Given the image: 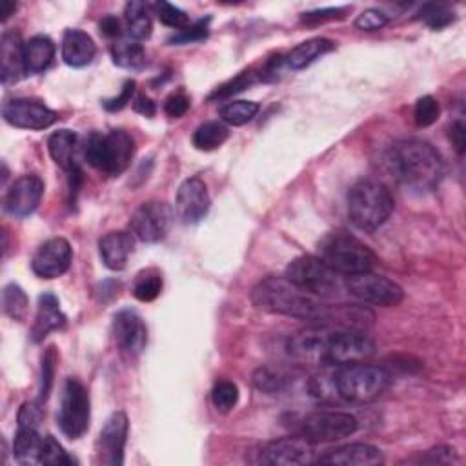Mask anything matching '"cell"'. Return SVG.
<instances>
[{
	"label": "cell",
	"instance_id": "1",
	"mask_svg": "<svg viewBox=\"0 0 466 466\" xmlns=\"http://www.w3.org/2000/svg\"><path fill=\"white\" fill-rule=\"evenodd\" d=\"M252 302L263 312L333 328L361 330L374 319L363 308L326 304L325 299L301 290L286 277L263 279L252 290Z\"/></svg>",
	"mask_w": 466,
	"mask_h": 466
},
{
	"label": "cell",
	"instance_id": "2",
	"mask_svg": "<svg viewBox=\"0 0 466 466\" xmlns=\"http://www.w3.org/2000/svg\"><path fill=\"white\" fill-rule=\"evenodd\" d=\"M390 168L393 175L412 190H436L445 177L441 153L421 139H402L390 148Z\"/></svg>",
	"mask_w": 466,
	"mask_h": 466
},
{
	"label": "cell",
	"instance_id": "3",
	"mask_svg": "<svg viewBox=\"0 0 466 466\" xmlns=\"http://www.w3.org/2000/svg\"><path fill=\"white\" fill-rule=\"evenodd\" d=\"M393 197L378 180H359L348 194V215L363 232L379 230L393 211Z\"/></svg>",
	"mask_w": 466,
	"mask_h": 466
},
{
	"label": "cell",
	"instance_id": "4",
	"mask_svg": "<svg viewBox=\"0 0 466 466\" xmlns=\"http://www.w3.org/2000/svg\"><path fill=\"white\" fill-rule=\"evenodd\" d=\"M319 259L339 275H355L371 271L378 264L376 254L348 232H332L319 242Z\"/></svg>",
	"mask_w": 466,
	"mask_h": 466
},
{
	"label": "cell",
	"instance_id": "5",
	"mask_svg": "<svg viewBox=\"0 0 466 466\" xmlns=\"http://www.w3.org/2000/svg\"><path fill=\"white\" fill-rule=\"evenodd\" d=\"M390 385V376L379 366L350 363L337 366L332 376L333 395L348 402H370Z\"/></svg>",
	"mask_w": 466,
	"mask_h": 466
},
{
	"label": "cell",
	"instance_id": "6",
	"mask_svg": "<svg viewBox=\"0 0 466 466\" xmlns=\"http://www.w3.org/2000/svg\"><path fill=\"white\" fill-rule=\"evenodd\" d=\"M135 142L132 135L122 130H113L108 135L91 134L84 146L86 161L108 175H120L132 164Z\"/></svg>",
	"mask_w": 466,
	"mask_h": 466
},
{
	"label": "cell",
	"instance_id": "7",
	"mask_svg": "<svg viewBox=\"0 0 466 466\" xmlns=\"http://www.w3.org/2000/svg\"><path fill=\"white\" fill-rule=\"evenodd\" d=\"M285 277L301 290L319 299L339 297L345 288L340 275L316 256H301L294 259L288 264Z\"/></svg>",
	"mask_w": 466,
	"mask_h": 466
},
{
	"label": "cell",
	"instance_id": "8",
	"mask_svg": "<svg viewBox=\"0 0 466 466\" xmlns=\"http://www.w3.org/2000/svg\"><path fill=\"white\" fill-rule=\"evenodd\" d=\"M89 395L79 379H66L60 395L57 423L68 439H80L89 428Z\"/></svg>",
	"mask_w": 466,
	"mask_h": 466
},
{
	"label": "cell",
	"instance_id": "9",
	"mask_svg": "<svg viewBox=\"0 0 466 466\" xmlns=\"http://www.w3.org/2000/svg\"><path fill=\"white\" fill-rule=\"evenodd\" d=\"M357 419L347 412H314L299 421V436L309 443H332L354 436Z\"/></svg>",
	"mask_w": 466,
	"mask_h": 466
},
{
	"label": "cell",
	"instance_id": "10",
	"mask_svg": "<svg viewBox=\"0 0 466 466\" xmlns=\"http://www.w3.org/2000/svg\"><path fill=\"white\" fill-rule=\"evenodd\" d=\"M345 290L361 302L381 306V308L397 306L402 302V299H405V292H402V288L397 283L390 281L388 277L371 271L348 275L345 279Z\"/></svg>",
	"mask_w": 466,
	"mask_h": 466
},
{
	"label": "cell",
	"instance_id": "11",
	"mask_svg": "<svg viewBox=\"0 0 466 466\" xmlns=\"http://www.w3.org/2000/svg\"><path fill=\"white\" fill-rule=\"evenodd\" d=\"M376 345L363 330L354 328H332L326 366H343L350 363H361L374 355Z\"/></svg>",
	"mask_w": 466,
	"mask_h": 466
},
{
	"label": "cell",
	"instance_id": "12",
	"mask_svg": "<svg viewBox=\"0 0 466 466\" xmlns=\"http://www.w3.org/2000/svg\"><path fill=\"white\" fill-rule=\"evenodd\" d=\"M332 328L333 326L312 325L294 333L286 343L288 355L304 364L326 366V354H328Z\"/></svg>",
	"mask_w": 466,
	"mask_h": 466
},
{
	"label": "cell",
	"instance_id": "13",
	"mask_svg": "<svg viewBox=\"0 0 466 466\" xmlns=\"http://www.w3.org/2000/svg\"><path fill=\"white\" fill-rule=\"evenodd\" d=\"M173 211L168 204L159 201L144 202L135 210L132 217V233L142 242H159L163 241L172 226Z\"/></svg>",
	"mask_w": 466,
	"mask_h": 466
},
{
	"label": "cell",
	"instance_id": "14",
	"mask_svg": "<svg viewBox=\"0 0 466 466\" xmlns=\"http://www.w3.org/2000/svg\"><path fill=\"white\" fill-rule=\"evenodd\" d=\"M3 117L20 130H46L57 122L58 115L37 99H11L3 106Z\"/></svg>",
	"mask_w": 466,
	"mask_h": 466
},
{
	"label": "cell",
	"instance_id": "15",
	"mask_svg": "<svg viewBox=\"0 0 466 466\" xmlns=\"http://www.w3.org/2000/svg\"><path fill=\"white\" fill-rule=\"evenodd\" d=\"M72 261V244L62 237H53L39 246V250L31 259V270L41 279H57L70 270Z\"/></svg>",
	"mask_w": 466,
	"mask_h": 466
},
{
	"label": "cell",
	"instance_id": "16",
	"mask_svg": "<svg viewBox=\"0 0 466 466\" xmlns=\"http://www.w3.org/2000/svg\"><path fill=\"white\" fill-rule=\"evenodd\" d=\"M316 461L314 443L301 436L283 438L268 443L261 450V462L271 466H299Z\"/></svg>",
	"mask_w": 466,
	"mask_h": 466
},
{
	"label": "cell",
	"instance_id": "17",
	"mask_svg": "<svg viewBox=\"0 0 466 466\" xmlns=\"http://www.w3.org/2000/svg\"><path fill=\"white\" fill-rule=\"evenodd\" d=\"M128 416L124 412H113L104 428L99 433L97 441V454L103 464L120 466L124 462V448L128 441Z\"/></svg>",
	"mask_w": 466,
	"mask_h": 466
},
{
	"label": "cell",
	"instance_id": "18",
	"mask_svg": "<svg viewBox=\"0 0 466 466\" xmlns=\"http://www.w3.org/2000/svg\"><path fill=\"white\" fill-rule=\"evenodd\" d=\"M210 210V195L206 184L199 177L186 179L177 192L175 213L184 225H197Z\"/></svg>",
	"mask_w": 466,
	"mask_h": 466
},
{
	"label": "cell",
	"instance_id": "19",
	"mask_svg": "<svg viewBox=\"0 0 466 466\" xmlns=\"http://www.w3.org/2000/svg\"><path fill=\"white\" fill-rule=\"evenodd\" d=\"M44 182L37 175H22L11 186L4 197V211L17 219L34 213L42 199Z\"/></svg>",
	"mask_w": 466,
	"mask_h": 466
},
{
	"label": "cell",
	"instance_id": "20",
	"mask_svg": "<svg viewBox=\"0 0 466 466\" xmlns=\"http://www.w3.org/2000/svg\"><path fill=\"white\" fill-rule=\"evenodd\" d=\"M113 337L122 352L135 357L141 355L148 343V330L142 317L132 308L120 309L113 317Z\"/></svg>",
	"mask_w": 466,
	"mask_h": 466
},
{
	"label": "cell",
	"instance_id": "21",
	"mask_svg": "<svg viewBox=\"0 0 466 466\" xmlns=\"http://www.w3.org/2000/svg\"><path fill=\"white\" fill-rule=\"evenodd\" d=\"M317 462L335 466H376L385 462V455L376 447L366 443H354L339 447L335 450H328L317 459Z\"/></svg>",
	"mask_w": 466,
	"mask_h": 466
},
{
	"label": "cell",
	"instance_id": "22",
	"mask_svg": "<svg viewBox=\"0 0 466 466\" xmlns=\"http://www.w3.org/2000/svg\"><path fill=\"white\" fill-rule=\"evenodd\" d=\"M26 73L24 65V42L15 31H4L0 39V77L3 84L8 86L17 82Z\"/></svg>",
	"mask_w": 466,
	"mask_h": 466
},
{
	"label": "cell",
	"instance_id": "23",
	"mask_svg": "<svg viewBox=\"0 0 466 466\" xmlns=\"http://www.w3.org/2000/svg\"><path fill=\"white\" fill-rule=\"evenodd\" d=\"M135 248L132 232H110L99 241V254L106 268L118 271L126 268V263Z\"/></svg>",
	"mask_w": 466,
	"mask_h": 466
},
{
	"label": "cell",
	"instance_id": "24",
	"mask_svg": "<svg viewBox=\"0 0 466 466\" xmlns=\"http://www.w3.org/2000/svg\"><path fill=\"white\" fill-rule=\"evenodd\" d=\"M65 326H66V316L62 314L58 299L53 294H42L39 297L35 325L31 328V339H34L35 343H41L48 333L55 330H62Z\"/></svg>",
	"mask_w": 466,
	"mask_h": 466
},
{
	"label": "cell",
	"instance_id": "25",
	"mask_svg": "<svg viewBox=\"0 0 466 466\" xmlns=\"http://www.w3.org/2000/svg\"><path fill=\"white\" fill-rule=\"evenodd\" d=\"M95 53V42L80 29H68L62 37V58L72 68H84L91 65Z\"/></svg>",
	"mask_w": 466,
	"mask_h": 466
},
{
	"label": "cell",
	"instance_id": "26",
	"mask_svg": "<svg viewBox=\"0 0 466 466\" xmlns=\"http://www.w3.org/2000/svg\"><path fill=\"white\" fill-rule=\"evenodd\" d=\"M55 42L46 35H37L24 42V65L26 73L46 72L55 58Z\"/></svg>",
	"mask_w": 466,
	"mask_h": 466
},
{
	"label": "cell",
	"instance_id": "27",
	"mask_svg": "<svg viewBox=\"0 0 466 466\" xmlns=\"http://www.w3.org/2000/svg\"><path fill=\"white\" fill-rule=\"evenodd\" d=\"M44 439L37 428H19L15 443H13V455L20 464H41L42 452H44Z\"/></svg>",
	"mask_w": 466,
	"mask_h": 466
},
{
	"label": "cell",
	"instance_id": "28",
	"mask_svg": "<svg viewBox=\"0 0 466 466\" xmlns=\"http://www.w3.org/2000/svg\"><path fill=\"white\" fill-rule=\"evenodd\" d=\"M335 44L330 39H309L306 42H301L299 46H295L285 58H286V66L290 70H304L309 65H314L317 58H321L323 55L333 51Z\"/></svg>",
	"mask_w": 466,
	"mask_h": 466
},
{
	"label": "cell",
	"instance_id": "29",
	"mask_svg": "<svg viewBox=\"0 0 466 466\" xmlns=\"http://www.w3.org/2000/svg\"><path fill=\"white\" fill-rule=\"evenodd\" d=\"M77 142H79V137L72 130H58L50 137L48 141L50 155L62 170L70 172L73 166H77L75 163Z\"/></svg>",
	"mask_w": 466,
	"mask_h": 466
},
{
	"label": "cell",
	"instance_id": "30",
	"mask_svg": "<svg viewBox=\"0 0 466 466\" xmlns=\"http://www.w3.org/2000/svg\"><path fill=\"white\" fill-rule=\"evenodd\" d=\"M124 29L132 41H146L151 35V17L148 6L139 0L128 3L124 8Z\"/></svg>",
	"mask_w": 466,
	"mask_h": 466
},
{
	"label": "cell",
	"instance_id": "31",
	"mask_svg": "<svg viewBox=\"0 0 466 466\" xmlns=\"http://www.w3.org/2000/svg\"><path fill=\"white\" fill-rule=\"evenodd\" d=\"M113 65L124 70H142L146 66V51L141 42L122 39L111 44Z\"/></svg>",
	"mask_w": 466,
	"mask_h": 466
},
{
	"label": "cell",
	"instance_id": "32",
	"mask_svg": "<svg viewBox=\"0 0 466 466\" xmlns=\"http://www.w3.org/2000/svg\"><path fill=\"white\" fill-rule=\"evenodd\" d=\"M228 137H230V132L223 122L210 120V122L201 124V126L195 130L194 146L201 151H211V149L221 148L228 141Z\"/></svg>",
	"mask_w": 466,
	"mask_h": 466
},
{
	"label": "cell",
	"instance_id": "33",
	"mask_svg": "<svg viewBox=\"0 0 466 466\" xmlns=\"http://www.w3.org/2000/svg\"><path fill=\"white\" fill-rule=\"evenodd\" d=\"M163 292V275L159 270L155 268H148L142 270L137 277H135V283H134V295L141 301V302H151L157 299Z\"/></svg>",
	"mask_w": 466,
	"mask_h": 466
},
{
	"label": "cell",
	"instance_id": "34",
	"mask_svg": "<svg viewBox=\"0 0 466 466\" xmlns=\"http://www.w3.org/2000/svg\"><path fill=\"white\" fill-rule=\"evenodd\" d=\"M259 113V104L252 103V101H233V103H226L219 115L221 118L230 124V126H244L250 120H254V117Z\"/></svg>",
	"mask_w": 466,
	"mask_h": 466
},
{
	"label": "cell",
	"instance_id": "35",
	"mask_svg": "<svg viewBox=\"0 0 466 466\" xmlns=\"http://www.w3.org/2000/svg\"><path fill=\"white\" fill-rule=\"evenodd\" d=\"M27 295L19 285H8L3 292V308L4 314L13 321H24L27 314Z\"/></svg>",
	"mask_w": 466,
	"mask_h": 466
},
{
	"label": "cell",
	"instance_id": "36",
	"mask_svg": "<svg viewBox=\"0 0 466 466\" xmlns=\"http://www.w3.org/2000/svg\"><path fill=\"white\" fill-rule=\"evenodd\" d=\"M211 402H213V407L223 414L232 412L239 402L237 385L232 381H217L211 390Z\"/></svg>",
	"mask_w": 466,
	"mask_h": 466
},
{
	"label": "cell",
	"instance_id": "37",
	"mask_svg": "<svg viewBox=\"0 0 466 466\" xmlns=\"http://www.w3.org/2000/svg\"><path fill=\"white\" fill-rule=\"evenodd\" d=\"M259 80L257 73L254 70H246L242 73H239L235 79H232L230 82L223 84L221 88H217L211 95L208 97L210 101H223V99H230L235 93L244 91L246 88H250L252 84H256Z\"/></svg>",
	"mask_w": 466,
	"mask_h": 466
},
{
	"label": "cell",
	"instance_id": "38",
	"mask_svg": "<svg viewBox=\"0 0 466 466\" xmlns=\"http://www.w3.org/2000/svg\"><path fill=\"white\" fill-rule=\"evenodd\" d=\"M417 19L423 20L432 29H443V27H447L448 24H452L455 20L454 11H450L443 4H426V6H423V10L417 13Z\"/></svg>",
	"mask_w": 466,
	"mask_h": 466
},
{
	"label": "cell",
	"instance_id": "39",
	"mask_svg": "<svg viewBox=\"0 0 466 466\" xmlns=\"http://www.w3.org/2000/svg\"><path fill=\"white\" fill-rule=\"evenodd\" d=\"M439 113H441L439 103L433 99L432 95H424L416 104L414 118H416V124H417L419 128H428L439 118Z\"/></svg>",
	"mask_w": 466,
	"mask_h": 466
},
{
	"label": "cell",
	"instance_id": "40",
	"mask_svg": "<svg viewBox=\"0 0 466 466\" xmlns=\"http://www.w3.org/2000/svg\"><path fill=\"white\" fill-rule=\"evenodd\" d=\"M155 13H157L159 20L168 26V27H175V29H184L186 26L190 24L188 15H186L182 10H179L177 6L170 4V3H157L153 4Z\"/></svg>",
	"mask_w": 466,
	"mask_h": 466
},
{
	"label": "cell",
	"instance_id": "41",
	"mask_svg": "<svg viewBox=\"0 0 466 466\" xmlns=\"http://www.w3.org/2000/svg\"><path fill=\"white\" fill-rule=\"evenodd\" d=\"M77 461L68 455V452L62 448V445L53 438L46 436L44 439V452H42V461L41 464H75Z\"/></svg>",
	"mask_w": 466,
	"mask_h": 466
},
{
	"label": "cell",
	"instance_id": "42",
	"mask_svg": "<svg viewBox=\"0 0 466 466\" xmlns=\"http://www.w3.org/2000/svg\"><path fill=\"white\" fill-rule=\"evenodd\" d=\"M208 22L210 19L206 20H199L192 26H186L184 29H179V34L173 35L170 39V42L173 44H190V42H197V41H202L208 37Z\"/></svg>",
	"mask_w": 466,
	"mask_h": 466
},
{
	"label": "cell",
	"instance_id": "43",
	"mask_svg": "<svg viewBox=\"0 0 466 466\" xmlns=\"http://www.w3.org/2000/svg\"><path fill=\"white\" fill-rule=\"evenodd\" d=\"M55 363H57V354L55 348H48L46 354L42 355V379H41V402L50 397L51 386H53V378H55Z\"/></svg>",
	"mask_w": 466,
	"mask_h": 466
},
{
	"label": "cell",
	"instance_id": "44",
	"mask_svg": "<svg viewBox=\"0 0 466 466\" xmlns=\"http://www.w3.org/2000/svg\"><path fill=\"white\" fill-rule=\"evenodd\" d=\"M42 402H24V405L20 407L19 410V428H37L41 426L42 423V417H44V412L41 409Z\"/></svg>",
	"mask_w": 466,
	"mask_h": 466
},
{
	"label": "cell",
	"instance_id": "45",
	"mask_svg": "<svg viewBox=\"0 0 466 466\" xmlns=\"http://www.w3.org/2000/svg\"><path fill=\"white\" fill-rule=\"evenodd\" d=\"M390 22V17L379 10H366L355 19V27L363 31H378Z\"/></svg>",
	"mask_w": 466,
	"mask_h": 466
},
{
	"label": "cell",
	"instance_id": "46",
	"mask_svg": "<svg viewBox=\"0 0 466 466\" xmlns=\"http://www.w3.org/2000/svg\"><path fill=\"white\" fill-rule=\"evenodd\" d=\"M348 11H350V8H325V10H314V11L302 13L301 20H302L304 24H319V22H326V20L345 19Z\"/></svg>",
	"mask_w": 466,
	"mask_h": 466
},
{
	"label": "cell",
	"instance_id": "47",
	"mask_svg": "<svg viewBox=\"0 0 466 466\" xmlns=\"http://www.w3.org/2000/svg\"><path fill=\"white\" fill-rule=\"evenodd\" d=\"M256 386L261 390V392H266V393H277V392H281L283 386H285V381L281 376H277L273 374V371L270 370H259L256 378Z\"/></svg>",
	"mask_w": 466,
	"mask_h": 466
},
{
	"label": "cell",
	"instance_id": "48",
	"mask_svg": "<svg viewBox=\"0 0 466 466\" xmlns=\"http://www.w3.org/2000/svg\"><path fill=\"white\" fill-rule=\"evenodd\" d=\"M190 110V99L184 95L182 91L179 93H172V95L166 99L164 103V111L168 117L172 118H179L182 117L186 111Z\"/></svg>",
	"mask_w": 466,
	"mask_h": 466
},
{
	"label": "cell",
	"instance_id": "49",
	"mask_svg": "<svg viewBox=\"0 0 466 466\" xmlns=\"http://www.w3.org/2000/svg\"><path fill=\"white\" fill-rule=\"evenodd\" d=\"M134 91H135V80H126V82H124V86H122V91L118 93L117 97L104 101V108L108 111H118V110H122L128 103H132Z\"/></svg>",
	"mask_w": 466,
	"mask_h": 466
},
{
	"label": "cell",
	"instance_id": "50",
	"mask_svg": "<svg viewBox=\"0 0 466 466\" xmlns=\"http://www.w3.org/2000/svg\"><path fill=\"white\" fill-rule=\"evenodd\" d=\"M99 27H101V34H104V35L110 37V39H115V37H118V35L122 34V24H120V20H118L117 17H113V15L104 17V19L101 20Z\"/></svg>",
	"mask_w": 466,
	"mask_h": 466
},
{
	"label": "cell",
	"instance_id": "51",
	"mask_svg": "<svg viewBox=\"0 0 466 466\" xmlns=\"http://www.w3.org/2000/svg\"><path fill=\"white\" fill-rule=\"evenodd\" d=\"M464 135H466L464 124L461 120L454 122L452 128H450V139H452V142H454V146H455V149H457L459 155L464 153Z\"/></svg>",
	"mask_w": 466,
	"mask_h": 466
},
{
	"label": "cell",
	"instance_id": "52",
	"mask_svg": "<svg viewBox=\"0 0 466 466\" xmlns=\"http://www.w3.org/2000/svg\"><path fill=\"white\" fill-rule=\"evenodd\" d=\"M455 450L450 448V447H439V448H432L428 450V457L424 461H430V462H448L454 459V454Z\"/></svg>",
	"mask_w": 466,
	"mask_h": 466
},
{
	"label": "cell",
	"instance_id": "53",
	"mask_svg": "<svg viewBox=\"0 0 466 466\" xmlns=\"http://www.w3.org/2000/svg\"><path fill=\"white\" fill-rule=\"evenodd\" d=\"M134 108H135L137 113H141V115H144V117H153L155 111H157V108H155V103H153L151 99L144 97V95H141V97L135 99Z\"/></svg>",
	"mask_w": 466,
	"mask_h": 466
},
{
	"label": "cell",
	"instance_id": "54",
	"mask_svg": "<svg viewBox=\"0 0 466 466\" xmlns=\"http://www.w3.org/2000/svg\"><path fill=\"white\" fill-rule=\"evenodd\" d=\"M15 10H17V4L15 3H10V0H4V3H0V15H3L0 19L8 20L10 15L15 13Z\"/></svg>",
	"mask_w": 466,
	"mask_h": 466
}]
</instances>
